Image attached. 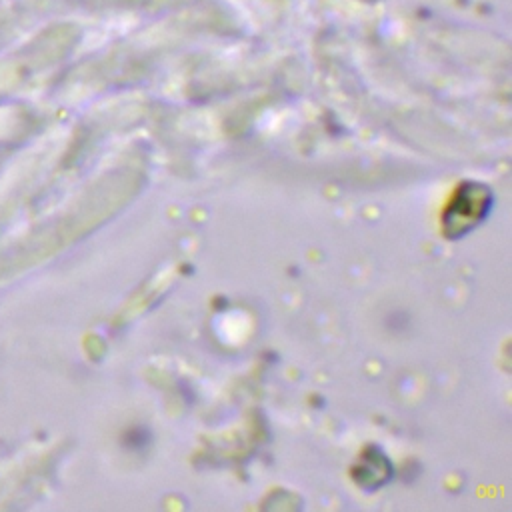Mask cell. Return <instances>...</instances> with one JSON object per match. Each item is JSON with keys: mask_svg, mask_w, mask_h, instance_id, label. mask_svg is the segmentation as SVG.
I'll return each mask as SVG.
<instances>
[{"mask_svg": "<svg viewBox=\"0 0 512 512\" xmlns=\"http://www.w3.org/2000/svg\"><path fill=\"white\" fill-rule=\"evenodd\" d=\"M492 192L480 182L462 184L442 214L444 234L452 240L468 234L476 228L490 212Z\"/></svg>", "mask_w": 512, "mask_h": 512, "instance_id": "6da1fadb", "label": "cell"}, {"mask_svg": "<svg viewBox=\"0 0 512 512\" xmlns=\"http://www.w3.org/2000/svg\"><path fill=\"white\" fill-rule=\"evenodd\" d=\"M392 474V468L386 460V456L372 448V450H366L362 454V460L358 462V466L354 468V478L360 486H364L366 490H374L378 488L380 484H384Z\"/></svg>", "mask_w": 512, "mask_h": 512, "instance_id": "7a4b0ae2", "label": "cell"}]
</instances>
